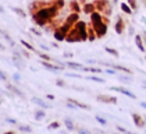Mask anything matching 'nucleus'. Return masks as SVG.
I'll return each mask as SVG.
<instances>
[{
    "instance_id": "obj_1",
    "label": "nucleus",
    "mask_w": 146,
    "mask_h": 134,
    "mask_svg": "<svg viewBox=\"0 0 146 134\" xmlns=\"http://www.w3.org/2000/svg\"><path fill=\"white\" fill-rule=\"evenodd\" d=\"M58 13H60V10H57L54 6H47V7L40 9L36 14L31 15V20L35 24V27L43 29L52 20H54V18L58 17Z\"/></svg>"
},
{
    "instance_id": "obj_2",
    "label": "nucleus",
    "mask_w": 146,
    "mask_h": 134,
    "mask_svg": "<svg viewBox=\"0 0 146 134\" xmlns=\"http://www.w3.org/2000/svg\"><path fill=\"white\" fill-rule=\"evenodd\" d=\"M11 63L18 71H23L27 68V59H24L23 55L20 53L18 49L13 48V56H11Z\"/></svg>"
},
{
    "instance_id": "obj_3",
    "label": "nucleus",
    "mask_w": 146,
    "mask_h": 134,
    "mask_svg": "<svg viewBox=\"0 0 146 134\" xmlns=\"http://www.w3.org/2000/svg\"><path fill=\"white\" fill-rule=\"evenodd\" d=\"M47 6H52V1H43V0H34L31 3H28V7H27V13L31 15L36 14L38 11L43 7H47Z\"/></svg>"
},
{
    "instance_id": "obj_4",
    "label": "nucleus",
    "mask_w": 146,
    "mask_h": 134,
    "mask_svg": "<svg viewBox=\"0 0 146 134\" xmlns=\"http://www.w3.org/2000/svg\"><path fill=\"white\" fill-rule=\"evenodd\" d=\"M66 42L68 44H75V42H81V38H79V34H78V29L75 28V25L68 31L67 36H66Z\"/></svg>"
},
{
    "instance_id": "obj_5",
    "label": "nucleus",
    "mask_w": 146,
    "mask_h": 134,
    "mask_svg": "<svg viewBox=\"0 0 146 134\" xmlns=\"http://www.w3.org/2000/svg\"><path fill=\"white\" fill-rule=\"evenodd\" d=\"M40 66L45 67L46 70H49V71H53V73H60V71H63L66 68V67L58 66V64H53L52 62H43V60H40Z\"/></svg>"
},
{
    "instance_id": "obj_6",
    "label": "nucleus",
    "mask_w": 146,
    "mask_h": 134,
    "mask_svg": "<svg viewBox=\"0 0 146 134\" xmlns=\"http://www.w3.org/2000/svg\"><path fill=\"white\" fill-rule=\"evenodd\" d=\"M6 89H7L9 92H13L14 95L20 96V98H25V94H24L20 88H17L14 84H11V82H6Z\"/></svg>"
},
{
    "instance_id": "obj_7",
    "label": "nucleus",
    "mask_w": 146,
    "mask_h": 134,
    "mask_svg": "<svg viewBox=\"0 0 146 134\" xmlns=\"http://www.w3.org/2000/svg\"><path fill=\"white\" fill-rule=\"evenodd\" d=\"M96 99L102 102V103H111V105L117 103V98L115 96H109V95H98Z\"/></svg>"
},
{
    "instance_id": "obj_8",
    "label": "nucleus",
    "mask_w": 146,
    "mask_h": 134,
    "mask_svg": "<svg viewBox=\"0 0 146 134\" xmlns=\"http://www.w3.org/2000/svg\"><path fill=\"white\" fill-rule=\"evenodd\" d=\"M31 102L35 103V105H38V106H39V108H42V109H50V108H52V105L46 103L42 98H38V96H32V98H31Z\"/></svg>"
},
{
    "instance_id": "obj_9",
    "label": "nucleus",
    "mask_w": 146,
    "mask_h": 134,
    "mask_svg": "<svg viewBox=\"0 0 146 134\" xmlns=\"http://www.w3.org/2000/svg\"><path fill=\"white\" fill-rule=\"evenodd\" d=\"M110 89H111V91H117V92H121L123 95H125V96H129V98H132V99H136V95H135V94H132L131 91L123 88V87H110Z\"/></svg>"
},
{
    "instance_id": "obj_10",
    "label": "nucleus",
    "mask_w": 146,
    "mask_h": 134,
    "mask_svg": "<svg viewBox=\"0 0 146 134\" xmlns=\"http://www.w3.org/2000/svg\"><path fill=\"white\" fill-rule=\"evenodd\" d=\"M0 35L3 36V39H4L6 42H7V45H9L10 48H15V41L13 39V38L10 36V35H9V34H7V32H4L3 29H0Z\"/></svg>"
},
{
    "instance_id": "obj_11",
    "label": "nucleus",
    "mask_w": 146,
    "mask_h": 134,
    "mask_svg": "<svg viewBox=\"0 0 146 134\" xmlns=\"http://www.w3.org/2000/svg\"><path fill=\"white\" fill-rule=\"evenodd\" d=\"M132 119H134V123L136 127H143L145 126V120L141 117V115H138V113H132Z\"/></svg>"
},
{
    "instance_id": "obj_12",
    "label": "nucleus",
    "mask_w": 146,
    "mask_h": 134,
    "mask_svg": "<svg viewBox=\"0 0 146 134\" xmlns=\"http://www.w3.org/2000/svg\"><path fill=\"white\" fill-rule=\"evenodd\" d=\"M45 111H46V109H42V108L35 111L34 117H35V120H36V122H40V120H43V119L46 117V112Z\"/></svg>"
},
{
    "instance_id": "obj_13",
    "label": "nucleus",
    "mask_w": 146,
    "mask_h": 134,
    "mask_svg": "<svg viewBox=\"0 0 146 134\" xmlns=\"http://www.w3.org/2000/svg\"><path fill=\"white\" fill-rule=\"evenodd\" d=\"M82 10H84V13H85V14H89V15H90L92 13H95V11H96L95 3H85Z\"/></svg>"
},
{
    "instance_id": "obj_14",
    "label": "nucleus",
    "mask_w": 146,
    "mask_h": 134,
    "mask_svg": "<svg viewBox=\"0 0 146 134\" xmlns=\"http://www.w3.org/2000/svg\"><path fill=\"white\" fill-rule=\"evenodd\" d=\"M11 11L13 13H15L18 17H21V18H27L28 17V13L25 10H23L21 7H11Z\"/></svg>"
},
{
    "instance_id": "obj_15",
    "label": "nucleus",
    "mask_w": 146,
    "mask_h": 134,
    "mask_svg": "<svg viewBox=\"0 0 146 134\" xmlns=\"http://www.w3.org/2000/svg\"><path fill=\"white\" fill-rule=\"evenodd\" d=\"M67 102H71V103H74L77 108H79V109H86V111H89L90 106H88V105H85V103H81V102H78L77 99H72V98H68Z\"/></svg>"
},
{
    "instance_id": "obj_16",
    "label": "nucleus",
    "mask_w": 146,
    "mask_h": 134,
    "mask_svg": "<svg viewBox=\"0 0 146 134\" xmlns=\"http://www.w3.org/2000/svg\"><path fill=\"white\" fill-rule=\"evenodd\" d=\"M103 64L113 67L114 70H120V71H124L125 74H131V70H128L127 67H124V66H118V64H111V63H103Z\"/></svg>"
},
{
    "instance_id": "obj_17",
    "label": "nucleus",
    "mask_w": 146,
    "mask_h": 134,
    "mask_svg": "<svg viewBox=\"0 0 146 134\" xmlns=\"http://www.w3.org/2000/svg\"><path fill=\"white\" fill-rule=\"evenodd\" d=\"M63 123H64V126H66V129H67L68 131H74L75 130V126H74V122L70 119V117H66L64 120H63Z\"/></svg>"
},
{
    "instance_id": "obj_18",
    "label": "nucleus",
    "mask_w": 146,
    "mask_h": 134,
    "mask_svg": "<svg viewBox=\"0 0 146 134\" xmlns=\"http://www.w3.org/2000/svg\"><path fill=\"white\" fill-rule=\"evenodd\" d=\"M21 45H23L25 49H28L29 52H32V53H38V50H36V48H34V45L29 44L28 41H24V39H21Z\"/></svg>"
},
{
    "instance_id": "obj_19",
    "label": "nucleus",
    "mask_w": 146,
    "mask_h": 134,
    "mask_svg": "<svg viewBox=\"0 0 146 134\" xmlns=\"http://www.w3.org/2000/svg\"><path fill=\"white\" fill-rule=\"evenodd\" d=\"M124 31V22L121 20V17H117V21H115V32L121 34Z\"/></svg>"
},
{
    "instance_id": "obj_20",
    "label": "nucleus",
    "mask_w": 146,
    "mask_h": 134,
    "mask_svg": "<svg viewBox=\"0 0 146 134\" xmlns=\"http://www.w3.org/2000/svg\"><path fill=\"white\" fill-rule=\"evenodd\" d=\"M66 66L70 67V68H72V70H79V71L84 68V66H82L81 63H75V62H67Z\"/></svg>"
},
{
    "instance_id": "obj_21",
    "label": "nucleus",
    "mask_w": 146,
    "mask_h": 134,
    "mask_svg": "<svg viewBox=\"0 0 146 134\" xmlns=\"http://www.w3.org/2000/svg\"><path fill=\"white\" fill-rule=\"evenodd\" d=\"M70 10H71V13H79V11H81V9H79L78 1H75V0L70 1Z\"/></svg>"
},
{
    "instance_id": "obj_22",
    "label": "nucleus",
    "mask_w": 146,
    "mask_h": 134,
    "mask_svg": "<svg viewBox=\"0 0 146 134\" xmlns=\"http://www.w3.org/2000/svg\"><path fill=\"white\" fill-rule=\"evenodd\" d=\"M38 56H39V59H40V60H43V62H52V60H53V57H50L46 52H40V50H38Z\"/></svg>"
},
{
    "instance_id": "obj_23",
    "label": "nucleus",
    "mask_w": 146,
    "mask_h": 134,
    "mask_svg": "<svg viewBox=\"0 0 146 134\" xmlns=\"http://www.w3.org/2000/svg\"><path fill=\"white\" fill-rule=\"evenodd\" d=\"M81 71H90V73H95V74H99L102 73L103 70H102L100 67H84Z\"/></svg>"
},
{
    "instance_id": "obj_24",
    "label": "nucleus",
    "mask_w": 146,
    "mask_h": 134,
    "mask_svg": "<svg viewBox=\"0 0 146 134\" xmlns=\"http://www.w3.org/2000/svg\"><path fill=\"white\" fill-rule=\"evenodd\" d=\"M117 78H118L120 81H123L124 84H129V82L132 81V78L129 77V76H123V74H117Z\"/></svg>"
},
{
    "instance_id": "obj_25",
    "label": "nucleus",
    "mask_w": 146,
    "mask_h": 134,
    "mask_svg": "<svg viewBox=\"0 0 146 134\" xmlns=\"http://www.w3.org/2000/svg\"><path fill=\"white\" fill-rule=\"evenodd\" d=\"M18 130L23 131V133H31L32 131V127L31 126H27V124H18Z\"/></svg>"
},
{
    "instance_id": "obj_26",
    "label": "nucleus",
    "mask_w": 146,
    "mask_h": 134,
    "mask_svg": "<svg viewBox=\"0 0 146 134\" xmlns=\"http://www.w3.org/2000/svg\"><path fill=\"white\" fill-rule=\"evenodd\" d=\"M135 42H136V46H138V49H139L141 52H143V50H145L143 44H142V39H141V36H139V35H136V36H135Z\"/></svg>"
},
{
    "instance_id": "obj_27",
    "label": "nucleus",
    "mask_w": 146,
    "mask_h": 134,
    "mask_svg": "<svg viewBox=\"0 0 146 134\" xmlns=\"http://www.w3.org/2000/svg\"><path fill=\"white\" fill-rule=\"evenodd\" d=\"M18 50H20V53L23 55L24 59H31V52H29L28 49H25V48H20Z\"/></svg>"
},
{
    "instance_id": "obj_28",
    "label": "nucleus",
    "mask_w": 146,
    "mask_h": 134,
    "mask_svg": "<svg viewBox=\"0 0 146 134\" xmlns=\"http://www.w3.org/2000/svg\"><path fill=\"white\" fill-rule=\"evenodd\" d=\"M60 126H61L60 122H52L47 126V130H57V129H60Z\"/></svg>"
},
{
    "instance_id": "obj_29",
    "label": "nucleus",
    "mask_w": 146,
    "mask_h": 134,
    "mask_svg": "<svg viewBox=\"0 0 146 134\" xmlns=\"http://www.w3.org/2000/svg\"><path fill=\"white\" fill-rule=\"evenodd\" d=\"M29 32L35 34L36 36H42V34H43V31H42L40 28H35V27H32V28H29Z\"/></svg>"
},
{
    "instance_id": "obj_30",
    "label": "nucleus",
    "mask_w": 146,
    "mask_h": 134,
    "mask_svg": "<svg viewBox=\"0 0 146 134\" xmlns=\"http://www.w3.org/2000/svg\"><path fill=\"white\" fill-rule=\"evenodd\" d=\"M0 81H1V82H4V84H6V82H9V77H7V74H6L3 70H0Z\"/></svg>"
},
{
    "instance_id": "obj_31",
    "label": "nucleus",
    "mask_w": 146,
    "mask_h": 134,
    "mask_svg": "<svg viewBox=\"0 0 146 134\" xmlns=\"http://www.w3.org/2000/svg\"><path fill=\"white\" fill-rule=\"evenodd\" d=\"M121 10H123L124 13H127V14H131V13H132V9H131L129 6H127L125 3H121Z\"/></svg>"
},
{
    "instance_id": "obj_32",
    "label": "nucleus",
    "mask_w": 146,
    "mask_h": 134,
    "mask_svg": "<svg viewBox=\"0 0 146 134\" xmlns=\"http://www.w3.org/2000/svg\"><path fill=\"white\" fill-rule=\"evenodd\" d=\"M95 119H96V122L100 123L102 126H106V124H107V120H106V119H103V117L99 116V115H96V116H95Z\"/></svg>"
},
{
    "instance_id": "obj_33",
    "label": "nucleus",
    "mask_w": 146,
    "mask_h": 134,
    "mask_svg": "<svg viewBox=\"0 0 146 134\" xmlns=\"http://www.w3.org/2000/svg\"><path fill=\"white\" fill-rule=\"evenodd\" d=\"M89 80H92V81H96V82H100V84H103L104 82V80L103 78H100V77H96V76H89Z\"/></svg>"
},
{
    "instance_id": "obj_34",
    "label": "nucleus",
    "mask_w": 146,
    "mask_h": 134,
    "mask_svg": "<svg viewBox=\"0 0 146 134\" xmlns=\"http://www.w3.org/2000/svg\"><path fill=\"white\" fill-rule=\"evenodd\" d=\"M13 81H14L15 84H18V82L21 81V76H20V73H14V74H13Z\"/></svg>"
},
{
    "instance_id": "obj_35",
    "label": "nucleus",
    "mask_w": 146,
    "mask_h": 134,
    "mask_svg": "<svg viewBox=\"0 0 146 134\" xmlns=\"http://www.w3.org/2000/svg\"><path fill=\"white\" fill-rule=\"evenodd\" d=\"M106 52H107V53H110V55H113L114 57H118V52H117V50H114V49H111V48H106Z\"/></svg>"
},
{
    "instance_id": "obj_36",
    "label": "nucleus",
    "mask_w": 146,
    "mask_h": 134,
    "mask_svg": "<svg viewBox=\"0 0 146 134\" xmlns=\"http://www.w3.org/2000/svg\"><path fill=\"white\" fill-rule=\"evenodd\" d=\"M56 85H57V87H66L67 84H66V81H64V80L58 78V80H56Z\"/></svg>"
},
{
    "instance_id": "obj_37",
    "label": "nucleus",
    "mask_w": 146,
    "mask_h": 134,
    "mask_svg": "<svg viewBox=\"0 0 146 134\" xmlns=\"http://www.w3.org/2000/svg\"><path fill=\"white\" fill-rule=\"evenodd\" d=\"M77 131H78V134H90L89 130H86V129H84V127H78Z\"/></svg>"
},
{
    "instance_id": "obj_38",
    "label": "nucleus",
    "mask_w": 146,
    "mask_h": 134,
    "mask_svg": "<svg viewBox=\"0 0 146 134\" xmlns=\"http://www.w3.org/2000/svg\"><path fill=\"white\" fill-rule=\"evenodd\" d=\"M67 77H71V78H81L79 74H75V73H67Z\"/></svg>"
},
{
    "instance_id": "obj_39",
    "label": "nucleus",
    "mask_w": 146,
    "mask_h": 134,
    "mask_svg": "<svg viewBox=\"0 0 146 134\" xmlns=\"http://www.w3.org/2000/svg\"><path fill=\"white\" fill-rule=\"evenodd\" d=\"M39 48H40L43 52H46V53H47V52H49V49H50V48H47V46H46V45H43V44H39Z\"/></svg>"
},
{
    "instance_id": "obj_40",
    "label": "nucleus",
    "mask_w": 146,
    "mask_h": 134,
    "mask_svg": "<svg viewBox=\"0 0 146 134\" xmlns=\"http://www.w3.org/2000/svg\"><path fill=\"white\" fill-rule=\"evenodd\" d=\"M117 130H118V131H121V133H125V134H129V133H131V131H127L124 127H120V126H117Z\"/></svg>"
},
{
    "instance_id": "obj_41",
    "label": "nucleus",
    "mask_w": 146,
    "mask_h": 134,
    "mask_svg": "<svg viewBox=\"0 0 146 134\" xmlns=\"http://www.w3.org/2000/svg\"><path fill=\"white\" fill-rule=\"evenodd\" d=\"M6 120H7L9 123H11V124H18V122H17L15 119H11V117H7Z\"/></svg>"
},
{
    "instance_id": "obj_42",
    "label": "nucleus",
    "mask_w": 146,
    "mask_h": 134,
    "mask_svg": "<svg viewBox=\"0 0 146 134\" xmlns=\"http://www.w3.org/2000/svg\"><path fill=\"white\" fill-rule=\"evenodd\" d=\"M72 53H71V52H64V53H63V57H67V59H70V57H72Z\"/></svg>"
},
{
    "instance_id": "obj_43",
    "label": "nucleus",
    "mask_w": 146,
    "mask_h": 134,
    "mask_svg": "<svg viewBox=\"0 0 146 134\" xmlns=\"http://www.w3.org/2000/svg\"><path fill=\"white\" fill-rule=\"evenodd\" d=\"M104 71H106V73H109V74H113V76L115 74V71H114V70H111V68H107V70H104Z\"/></svg>"
},
{
    "instance_id": "obj_44",
    "label": "nucleus",
    "mask_w": 146,
    "mask_h": 134,
    "mask_svg": "<svg viewBox=\"0 0 146 134\" xmlns=\"http://www.w3.org/2000/svg\"><path fill=\"white\" fill-rule=\"evenodd\" d=\"M46 98H47V99H50V100H54V95H52V94H47V95H46Z\"/></svg>"
},
{
    "instance_id": "obj_45",
    "label": "nucleus",
    "mask_w": 146,
    "mask_h": 134,
    "mask_svg": "<svg viewBox=\"0 0 146 134\" xmlns=\"http://www.w3.org/2000/svg\"><path fill=\"white\" fill-rule=\"evenodd\" d=\"M6 49H7V48H6L4 45H3V44H1V42H0V52H4Z\"/></svg>"
},
{
    "instance_id": "obj_46",
    "label": "nucleus",
    "mask_w": 146,
    "mask_h": 134,
    "mask_svg": "<svg viewBox=\"0 0 146 134\" xmlns=\"http://www.w3.org/2000/svg\"><path fill=\"white\" fill-rule=\"evenodd\" d=\"M3 134H15V131H13V130H9V131H6V133Z\"/></svg>"
},
{
    "instance_id": "obj_47",
    "label": "nucleus",
    "mask_w": 146,
    "mask_h": 134,
    "mask_svg": "<svg viewBox=\"0 0 146 134\" xmlns=\"http://www.w3.org/2000/svg\"><path fill=\"white\" fill-rule=\"evenodd\" d=\"M4 11H6V10H4V7H1V6H0V14H3Z\"/></svg>"
},
{
    "instance_id": "obj_48",
    "label": "nucleus",
    "mask_w": 146,
    "mask_h": 134,
    "mask_svg": "<svg viewBox=\"0 0 146 134\" xmlns=\"http://www.w3.org/2000/svg\"><path fill=\"white\" fill-rule=\"evenodd\" d=\"M141 106H142V108H145V109H146V102H141Z\"/></svg>"
},
{
    "instance_id": "obj_49",
    "label": "nucleus",
    "mask_w": 146,
    "mask_h": 134,
    "mask_svg": "<svg viewBox=\"0 0 146 134\" xmlns=\"http://www.w3.org/2000/svg\"><path fill=\"white\" fill-rule=\"evenodd\" d=\"M1 102H3V100H1V99H0V105H1Z\"/></svg>"
},
{
    "instance_id": "obj_50",
    "label": "nucleus",
    "mask_w": 146,
    "mask_h": 134,
    "mask_svg": "<svg viewBox=\"0 0 146 134\" xmlns=\"http://www.w3.org/2000/svg\"><path fill=\"white\" fill-rule=\"evenodd\" d=\"M129 134H134V133H129Z\"/></svg>"
}]
</instances>
